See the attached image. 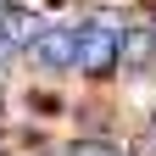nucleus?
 <instances>
[{
	"mask_svg": "<svg viewBox=\"0 0 156 156\" xmlns=\"http://www.w3.org/2000/svg\"><path fill=\"white\" fill-rule=\"evenodd\" d=\"M73 67H84L89 78H106L112 67H117V34H106V28H78L73 34Z\"/></svg>",
	"mask_w": 156,
	"mask_h": 156,
	"instance_id": "obj_1",
	"label": "nucleus"
},
{
	"mask_svg": "<svg viewBox=\"0 0 156 156\" xmlns=\"http://www.w3.org/2000/svg\"><path fill=\"white\" fill-rule=\"evenodd\" d=\"M28 45H34V62L45 67V73H62V67H73V34H62V28H39Z\"/></svg>",
	"mask_w": 156,
	"mask_h": 156,
	"instance_id": "obj_2",
	"label": "nucleus"
},
{
	"mask_svg": "<svg viewBox=\"0 0 156 156\" xmlns=\"http://www.w3.org/2000/svg\"><path fill=\"white\" fill-rule=\"evenodd\" d=\"M34 34H39L34 17H23V11H6V17H0V39H6V45H23V39H34Z\"/></svg>",
	"mask_w": 156,
	"mask_h": 156,
	"instance_id": "obj_4",
	"label": "nucleus"
},
{
	"mask_svg": "<svg viewBox=\"0 0 156 156\" xmlns=\"http://www.w3.org/2000/svg\"><path fill=\"white\" fill-rule=\"evenodd\" d=\"M134 156H156V134H151V128L140 134V140H134Z\"/></svg>",
	"mask_w": 156,
	"mask_h": 156,
	"instance_id": "obj_6",
	"label": "nucleus"
},
{
	"mask_svg": "<svg viewBox=\"0 0 156 156\" xmlns=\"http://www.w3.org/2000/svg\"><path fill=\"white\" fill-rule=\"evenodd\" d=\"M73 156H117V151H112V145H101V140H78V145H73Z\"/></svg>",
	"mask_w": 156,
	"mask_h": 156,
	"instance_id": "obj_5",
	"label": "nucleus"
},
{
	"mask_svg": "<svg viewBox=\"0 0 156 156\" xmlns=\"http://www.w3.org/2000/svg\"><path fill=\"white\" fill-rule=\"evenodd\" d=\"M151 134H156V112H151Z\"/></svg>",
	"mask_w": 156,
	"mask_h": 156,
	"instance_id": "obj_7",
	"label": "nucleus"
},
{
	"mask_svg": "<svg viewBox=\"0 0 156 156\" xmlns=\"http://www.w3.org/2000/svg\"><path fill=\"white\" fill-rule=\"evenodd\" d=\"M151 50H156V39H151L145 28L117 34V62H128V67H151Z\"/></svg>",
	"mask_w": 156,
	"mask_h": 156,
	"instance_id": "obj_3",
	"label": "nucleus"
}]
</instances>
